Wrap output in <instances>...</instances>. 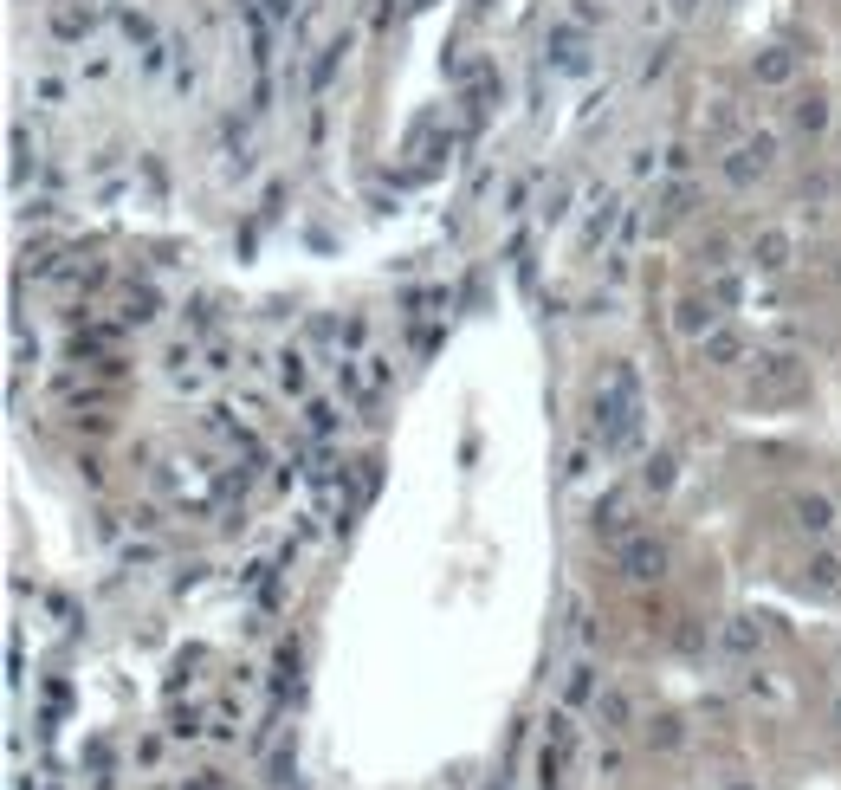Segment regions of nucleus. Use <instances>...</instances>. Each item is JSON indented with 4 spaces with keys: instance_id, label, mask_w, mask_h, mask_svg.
Listing matches in <instances>:
<instances>
[{
    "instance_id": "nucleus-2",
    "label": "nucleus",
    "mask_w": 841,
    "mask_h": 790,
    "mask_svg": "<svg viewBox=\"0 0 841 790\" xmlns=\"http://www.w3.org/2000/svg\"><path fill=\"white\" fill-rule=\"evenodd\" d=\"M764 162H770V136H757V143L732 149V162H725V175H732V182H751V175L764 169Z\"/></svg>"
},
{
    "instance_id": "nucleus-4",
    "label": "nucleus",
    "mask_w": 841,
    "mask_h": 790,
    "mask_svg": "<svg viewBox=\"0 0 841 790\" xmlns=\"http://www.w3.org/2000/svg\"><path fill=\"white\" fill-rule=\"evenodd\" d=\"M699 357H706V363H738V357H744L738 331H706V344H699Z\"/></svg>"
},
{
    "instance_id": "nucleus-13",
    "label": "nucleus",
    "mask_w": 841,
    "mask_h": 790,
    "mask_svg": "<svg viewBox=\"0 0 841 790\" xmlns=\"http://www.w3.org/2000/svg\"><path fill=\"white\" fill-rule=\"evenodd\" d=\"M647 486H673V460H667V454L647 460Z\"/></svg>"
},
{
    "instance_id": "nucleus-6",
    "label": "nucleus",
    "mask_w": 841,
    "mask_h": 790,
    "mask_svg": "<svg viewBox=\"0 0 841 790\" xmlns=\"http://www.w3.org/2000/svg\"><path fill=\"white\" fill-rule=\"evenodd\" d=\"M809 577H816V590H841V551H822L809 564Z\"/></svg>"
},
{
    "instance_id": "nucleus-5",
    "label": "nucleus",
    "mask_w": 841,
    "mask_h": 790,
    "mask_svg": "<svg viewBox=\"0 0 841 790\" xmlns=\"http://www.w3.org/2000/svg\"><path fill=\"white\" fill-rule=\"evenodd\" d=\"M757 266H770V272L790 266V234H764V240H757Z\"/></svg>"
},
{
    "instance_id": "nucleus-12",
    "label": "nucleus",
    "mask_w": 841,
    "mask_h": 790,
    "mask_svg": "<svg viewBox=\"0 0 841 790\" xmlns=\"http://www.w3.org/2000/svg\"><path fill=\"white\" fill-rule=\"evenodd\" d=\"M279 376H285V389H305V357H298V350H292V357L279 363Z\"/></svg>"
},
{
    "instance_id": "nucleus-17",
    "label": "nucleus",
    "mask_w": 841,
    "mask_h": 790,
    "mask_svg": "<svg viewBox=\"0 0 841 790\" xmlns=\"http://www.w3.org/2000/svg\"><path fill=\"white\" fill-rule=\"evenodd\" d=\"M266 7H272V13H292V0H266Z\"/></svg>"
},
{
    "instance_id": "nucleus-19",
    "label": "nucleus",
    "mask_w": 841,
    "mask_h": 790,
    "mask_svg": "<svg viewBox=\"0 0 841 790\" xmlns=\"http://www.w3.org/2000/svg\"><path fill=\"white\" fill-rule=\"evenodd\" d=\"M835 713H841V706H835Z\"/></svg>"
},
{
    "instance_id": "nucleus-11",
    "label": "nucleus",
    "mask_w": 841,
    "mask_h": 790,
    "mask_svg": "<svg viewBox=\"0 0 841 790\" xmlns=\"http://www.w3.org/2000/svg\"><path fill=\"white\" fill-rule=\"evenodd\" d=\"M602 719H609V726H622V719H628V700H622V693H602Z\"/></svg>"
},
{
    "instance_id": "nucleus-18",
    "label": "nucleus",
    "mask_w": 841,
    "mask_h": 790,
    "mask_svg": "<svg viewBox=\"0 0 841 790\" xmlns=\"http://www.w3.org/2000/svg\"><path fill=\"white\" fill-rule=\"evenodd\" d=\"M408 7H415V0H408Z\"/></svg>"
},
{
    "instance_id": "nucleus-1",
    "label": "nucleus",
    "mask_w": 841,
    "mask_h": 790,
    "mask_svg": "<svg viewBox=\"0 0 841 790\" xmlns=\"http://www.w3.org/2000/svg\"><path fill=\"white\" fill-rule=\"evenodd\" d=\"M622 570L634 583H647V577H660L667 570V551H660L654 538H634V544H622Z\"/></svg>"
},
{
    "instance_id": "nucleus-16",
    "label": "nucleus",
    "mask_w": 841,
    "mask_h": 790,
    "mask_svg": "<svg viewBox=\"0 0 841 790\" xmlns=\"http://www.w3.org/2000/svg\"><path fill=\"white\" fill-rule=\"evenodd\" d=\"M305 415H311V428H317V434H330V428H337V415H330V408H324V402H311V408H305Z\"/></svg>"
},
{
    "instance_id": "nucleus-14",
    "label": "nucleus",
    "mask_w": 841,
    "mask_h": 790,
    "mask_svg": "<svg viewBox=\"0 0 841 790\" xmlns=\"http://www.w3.org/2000/svg\"><path fill=\"white\" fill-rule=\"evenodd\" d=\"M557 65H583V52H576V33H557Z\"/></svg>"
},
{
    "instance_id": "nucleus-15",
    "label": "nucleus",
    "mask_w": 841,
    "mask_h": 790,
    "mask_svg": "<svg viewBox=\"0 0 841 790\" xmlns=\"http://www.w3.org/2000/svg\"><path fill=\"white\" fill-rule=\"evenodd\" d=\"M680 324H686V331H706V324H712V305H686Z\"/></svg>"
},
{
    "instance_id": "nucleus-9",
    "label": "nucleus",
    "mask_w": 841,
    "mask_h": 790,
    "mask_svg": "<svg viewBox=\"0 0 841 790\" xmlns=\"http://www.w3.org/2000/svg\"><path fill=\"white\" fill-rule=\"evenodd\" d=\"M796 124H803V130H822V124H829V104H822V98H803V104H796Z\"/></svg>"
},
{
    "instance_id": "nucleus-7",
    "label": "nucleus",
    "mask_w": 841,
    "mask_h": 790,
    "mask_svg": "<svg viewBox=\"0 0 841 790\" xmlns=\"http://www.w3.org/2000/svg\"><path fill=\"white\" fill-rule=\"evenodd\" d=\"M757 78H764V85H783V78H790V52H764V59H757Z\"/></svg>"
},
{
    "instance_id": "nucleus-8",
    "label": "nucleus",
    "mask_w": 841,
    "mask_h": 790,
    "mask_svg": "<svg viewBox=\"0 0 841 790\" xmlns=\"http://www.w3.org/2000/svg\"><path fill=\"white\" fill-rule=\"evenodd\" d=\"M589 693H596V667H570V687H563V700H589Z\"/></svg>"
},
{
    "instance_id": "nucleus-10",
    "label": "nucleus",
    "mask_w": 841,
    "mask_h": 790,
    "mask_svg": "<svg viewBox=\"0 0 841 790\" xmlns=\"http://www.w3.org/2000/svg\"><path fill=\"white\" fill-rule=\"evenodd\" d=\"M751 642H757V629H751V622H744V616H738V622H732V629H725V648H738V655H744V648H751Z\"/></svg>"
},
{
    "instance_id": "nucleus-3",
    "label": "nucleus",
    "mask_w": 841,
    "mask_h": 790,
    "mask_svg": "<svg viewBox=\"0 0 841 790\" xmlns=\"http://www.w3.org/2000/svg\"><path fill=\"white\" fill-rule=\"evenodd\" d=\"M796 525H803V531H829L835 525V506L822 493H803V499H796Z\"/></svg>"
}]
</instances>
